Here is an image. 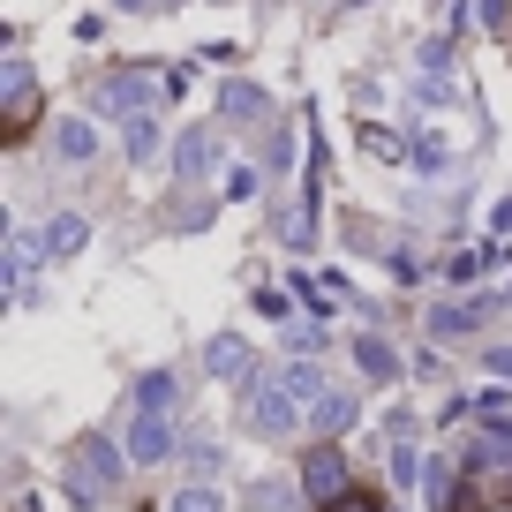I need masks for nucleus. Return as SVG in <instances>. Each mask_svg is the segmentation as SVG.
Here are the masks:
<instances>
[{
    "mask_svg": "<svg viewBox=\"0 0 512 512\" xmlns=\"http://www.w3.org/2000/svg\"><path fill=\"white\" fill-rule=\"evenodd\" d=\"M121 467H136V460H128V445H113V437L83 430L76 445H68V497H83V505L113 497V490H121Z\"/></svg>",
    "mask_w": 512,
    "mask_h": 512,
    "instance_id": "1",
    "label": "nucleus"
},
{
    "mask_svg": "<svg viewBox=\"0 0 512 512\" xmlns=\"http://www.w3.org/2000/svg\"><path fill=\"white\" fill-rule=\"evenodd\" d=\"M53 159H68V166H83V159H98V128L91 121H53Z\"/></svg>",
    "mask_w": 512,
    "mask_h": 512,
    "instance_id": "10",
    "label": "nucleus"
},
{
    "mask_svg": "<svg viewBox=\"0 0 512 512\" xmlns=\"http://www.w3.org/2000/svg\"><path fill=\"white\" fill-rule=\"evenodd\" d=\"M174 400H181L174 369H144V377H136V415H174Z\"/></svg>",
    "mask_w": 512,
    "mask_h": 512,
    "instance_id": "9",
    "label": "nucleus"
},
{
    "mask_svg": "<svg viewBox=\"0 0 512 512\" xmlns=\"http://www.w3.org/2000/svg\"><path fill=\"white\" fill-rule=\"evenodd\" d=\"M226 196H234V204H249V196H256V166H226Z\"/></svg>",
    "mask_w": 512,
    "mask_h": 512,
    "instance_id": "22",
    "label": "nucleus"
},
{
    "mask_svg": "<svg viewBox=\"0 0 512 512\" xmlns=\"http://www.w3.org/2000/svg\"><path fill=\"white\" fill-rule=\"evenodd\" d=\"M294 407H302V400H294L287 384L264 377V384H249V407H241V422H249V437H294V422H302Z\"/></svg>",
    "mask_w": 512,
    "mask_h": 512,
    "instance_id": "2",
    "label": "nucleus"
},
{
    "mask_svg": "<svg viewBox=\"0 0 512 512\" xmlns=\"http://www.w3.org/2000/svg\"><path fill=\"white\" fill-rule=\"evenodd\" d=\"M279 384H287V392H294V400H302V407H317L324 392H332V384H324V369L309 362V354H294V362L279 369Z\"/></svg>",
    "mask_w": 512,
    "mask_h": 512,
    "instance_id": "14",
    "label": "nucleus"
},
{
    "mask_svg": "<svg viewBox=\"0 0 512 512\" xmlns=\"http://www.w3.org/2000/svg\"><path fill=\"white\" fill-rule=\"evenodd\" d=\"M467 467H475V475H482V467H512V437L505 430H482L475 452H467Z\"/></svg>",
    "mask_w": 512,
    "mask_h": 512,
    "instance_id": "17",
    "label": "nucleus"
},
{
    "mask_svg": "<svg viewBox=\"0 0 512 512\" xmlns=\"http://www.w3.org/2000/svg\"><path fill=\"white\" fill-rule=\"evenodd\" d=\"M354 369H362L369 384H392V377H400V354H392L377 332H369V339H354Z\"/></svg>",
    "mask_w": 512,
    "mask_h": 512,
    "instance_id": "13",
    "label": "nucleus"
},
{
    "mask_svg": "<svg viewBox=\"0 0 512 512\" xmlns=\"http://www.w3.org/2000/svg\"><path fill=\"white\" fill-rule=\"evenodd\" d=\"M128 460H136V467L174 460V422H166V415H136V422H128Z\"/></svg>",
    "mask_w": 512,
    "mask_h": 512,
    "instance_id": "5",
    "label": "nucleus"
},
{
    "mask_svg": "<svg viewBox=\"0 0 512 512\" xmlns=\"http://www.w3.org/2000/svg\"><path fill=\"white\" fill-rule=\"evenodd\" d=\"M204 369H211V377H226V384H256V347L241 332H219L204 347Z\"/></svg>",
    "mask_w": 512,
    "mask_h": 512,
    "instance_id": "4",
    "label": "nucleus"
},
{
    "mask_svg": "<svg viewBox=\"0 0 512 512\" xmlns=\"http://www.w3.org/2000/svg\"><path fill=\"white\" fill-rule=\"evenodd\" d=\"M354 415H362V407H354V392H324V400L309 407V430H317V445H332V437L347 430Z\"/></svg>",
    "mask_w": 512,
    "mask_h": 512,
    "instance_id": "11",
    "label": "nucleus"
},
{
    "mask_svg": "<svg viewBox=\"0 0 512 512\" xmlns=\"http://www.w3.org/2000/svg\"><path fill=\"white\" fill-rule=\"evenodd\" d=\"M46 256V241H31V234H8V287H23L31 279V264Z\"/></svg>",
    "mask_w": 512,
    "mask_h": 512,
    "instance_id": "18",
    "label": "nucleus"
},
{
    "mask_svg": "<svg viewBox=\"0 0 512 512\" xmlns=\"http://www.w3.org/2000/svg\"><path fill=\"white\" fill-rule=\"evenodd\" d=\"M38 241H46V256L61 264V256H76L83 241H91V226H83L76 211H53V219H46V234H38Z\"/></svg>",
    "mask_w": 512,
    "mask_h": 512,
    "instance_id": "12",
    "label": "nucleus"
},
{
    "mask_svg": "<svg viewBox=\"0 0 512 512\" xmlns=\"http://www.w3.org/2000/svg\"><path fill=\"white\" fill-rule=\"evenodd\" d=\"M241 497H249L256 512H287V505H294V497H302V490H287V482H249V490H241Z\"/></svg>",
    "mask_w": 512,
    "mask_h": 512,
    "instance_id": "19",
    "label": "nucleus"
},
{
    "mask_svg": "<svg viewBox=\"0 0 512 512\" xmlns=\"http://www.w3.org/2000/svg\"><path fill=\"white\" fill-rule=\"evenodd\" d=\"M482 369H497V377L512 384V347H482Z\"/></svg>",
    "mask_w": 512,
    "mask_h": 512,
    "instance_id": "25",
    "label": "nucleus"
},
{
    "mask_svg": "<svg viewBox=\"0 0 512 512\" xmlns=\"http://www.w3.org/2000/svg\"><path fill=\"white\" fill-rule=\"evenodd\" d=\"M98 106H106V113H144L151 106V76H144V68L106 76V83H98Z\"/></svg>",
    "mask_w": 512,
    "mask_h": 512,
    "instance_id": "7",
    "label": "nucleus"
},
{
    "mask_svg": "<svg viewBox=\"0 0 512 512\" xmlns=\"http://www.w3.org/2000/svg\"><path fill=\"white\" fill-rule=\"evenodd\" d=\"M174 512H219V490H211V482H189V490H174Z\"/></svg>",
    "mask_w": 512,
    "mask_h": 512,
    "instance_id": "20",
    "label": "nucleus"
},
{
    "mask_svg": "<svg viewBox=\"0 0 512 512\" xmlns=\"http://www.w3.org/2000/svg\"><path fill=\"white\" fill-rule=\"evenodd\" d=\"M121 151H128V166H151L166 151V128L151 121V113H128V121H121Z\"/></svg>",
    "mask_w": 512,
    "mask_h": 512,
    "instance_id": "8",
    "label": "nucleus"
},
{
    "mask_svg": "<svg viewBox=\"0 0 512 512\" xmlns=\"http://www.w3.org/2000/svg\"><path fill=\"white\" fill-rule=\"evenodd\" d=\"M437 8H452V0H437Z\"/></svg>",
    "mask_w": 512,
    "mask_h": 512,
    "instance_id": "28",
    "label": "nucleus"
},
{
    "mask_svg": "<svg viewBox=\"0 0 512 512\" xmlns=\"http://www.w3.org/2000/svg\"><path fill=\"white\" fill-rule=\"evenodd\" d=\"M482 309H490V302H445V309H430V332H437V339L475 332V324H482Z\"/></svg>",
    "mask_w": 512,
    "mask_h": 512,
    "instance_id": "16",
    "label": "nucleus"
},
{
    "mask_svg": "<svg viewBox=\"0 0 512 512\" xmlns=\"http://www.w3.org/2000/svg\"><path fill=\"white\" fill-rule=\"evenodd\" d=\"M219 113H226V121H264V113H272V98H264V91H256V83H226V91H219Z\"/></svg>",
    "mask_w": 512,
    "mask_h": 512,
    "instance_id": "15",
    "label": "nucleus"
},
{
    "mask_svg": "<svg viewBox=\"0 0 512 512\" xmlns=\"http://www.w3.org/2000/svg\"><path fill=\"white\" fill-rule=\"evenodd\" d=\"M475 23L482 31H512V0H475Z\"/></svg>",
    "mask_w": 512,
    "mask_h": 512,
    "instance_id": "21",
    "label": "nucleus"
},
{
    "mask_svg": "<svg viewBox=\"0 0 512 512\" xmlns=\"http://www.w3.org/2000/svg\"><path fill=\"white\" fill-rule=\"evenodd\" d=\"M166 8H181V0H159V16H166Z\"/></svg>",
    "mask_w": 512,
    "mask_h": 512,
    "instance_id": "27",
    "label": "nucleus"
},
{
    "mask_svg": "<svg viewBox=\"0 0 512 512\" xmlns=\"http://www.w3.org/2000/svg\"><path fill=\"white\" fill-rule=\"evenodd\" d=\"M324 512H377V497H369V490H347V497H332Z\"/></svg>",
    "mask_w": 512,
    "mask_h": 512,
    "instance_id": "24",
    "label": "nucleus"
},
{
    "mask_svg": "<svg viewBox=\"0 0 512 512\" xmlns=\"http://www.w3.org/2000/svg\"><path fill=\"white\" fill-rule=\"evenodd\" d=\"M113 8H128V16H159V0H113Z\"/></svg>",
    "mask_w": 512,
    "mask_h": 512,
    "instance_id": "26",
    "label": "nucleus"
},
{
    "mask_svg": "<svg viewBox=\"0 0 512 512\" xmlns=\"http://www.w3.org/2000/svg\"><path fill=\"white\" fill-rule=\"evenodd\" d=\"M445 482H452V475H445V460L422 467V497H430V505H445Z\"/></svg>",
    "mask_w": 512,
    "mask_h": 512,
    "instance_id": "23",
    "label": "nucleus"
},
{
    "mask_svg": "<svg viewBox=\"0 0 512 512\" xmlns=\"http://www.w3.org/2000/svg\"><path fill=\"white\" fill-rule=\"evenodd\" d=\"M211 166H219V128H189V136L174 144V181L189 189V181H204Z\"/></svg>",
    "mask_w": 512,
    "mask_h": 512,
    "instance_id": "6",
    "label": "nucleus"
},
{
    "mask_svg": "<svg viewBox=\"0 0 512 512\" xmlns=\"http://www.w3.org/2000/svg\"><path fill=\"white\" fill-rule=\"evenodd\" d=\"M302 497H317V505L347 497V452L339 445H309L302 452Z\"/></svg>",
    "mask_w": 512,
    "mask_h": 512,
    "instance_id": "3",
    "label": "nucleus"
}]
</instances>
